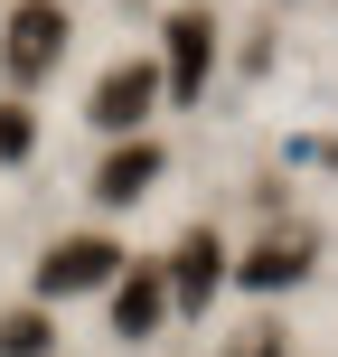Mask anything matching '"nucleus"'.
Segmentation results:
<instances>
[{"instance_id":"9d476101","label":"nucleus","mask_w":338,"mask_h":357,"mask_svg":"<svg viewBox=\"0 0 338 357\" xmlns=\"http://www.w3.org/2000/svg\"><path fill=\"white\" fill-rule=\"evenodd\" d=\"M226 357H282V329H272V320H254V329H235V348Z\"/></svg>"},{"instance_id":"9b49d317","label":"nucleus","mask_w":338,"mask_h":357,"mask_svg":"<svg viewBox=\"0 0 338 357\" xmlns=\"http://www.w3.org/2000/svg\"><path fill=\"white\" fill-rule=\"evenodd\" d=\"M19 151H29V113L0 104V160H19Z\"/></svg>"},{"instance_id":"0eeeda50","label":"nucleus","mask_w":338,"mask_h":357,"mask_svg":"<svg viewBox=\"0 0 338 357\" xmlns=\"http://www.w3.org/2000/svg\"><path fill=\"white\" fill-rule=\"evenodd\" d=\"M151 178H160V142H123L104 169H94V197H104V207H132Z\"/></svg>"},{"instance_id":"423d86ee","label":"nucleus","mask_w":338,"mask_h":357,"mask_svg":"<svg viewBox=\"0 0 338 357\" xmlns=\"http://www.w3.org/2000/svg\"><path fill=\"white\" fill-rule=\"evenodd\" d=\"M160 310H169V282L160 273H113V329H123V339H151V329H160Z\"/></svg>"},{"instance_id":"f257e3e1","label":"nucleus","mask_w":338,"mask_h":357,"mask_svg":"<svg viewBox=\"0 0 338 357\" xmlns=\"http://www.w3.org/2000/svg\"><path fill=\"white\" fill-rule=\"evenodd\" d=\"M56 56H66V10H56V0H19V10H10V38H0L10 85H38Z\"/></svg>"},{"instance_id":"1a4fd4ad","label":"nucleus","mask_w":338,"mask_h":357,"mask_svg":"<svg viewBox=\"0 0 338 357\" xmlns=\"http://www.w3.org/2000/svg\"><path fill=\"white\" fill-rule=\"evenodd\" d=\"M47 310H10V320H0V357H47Z\"/></svg>"},{"instance_id":"f03ea898","label":"nucleus","mask_w":338,"mask_h":357,"mask_svg":"<svg viewBox=\"0 0 338 357\" xmlns=\"http://www.w3.org/2000/svg\"><path fill=\"white\" fill-rule=\"evenodd\" d=\"M123 273V245L113 235H66V245H47V264H38V291L47 301H66V291H94Z\"/></svg>"},{"instance_id":"6e6552de","label":"nucleus","mask_w":338,"mask_h":357,"mask_svg":"<svg viewBox=\"0 0 338 357\" xmlns=\"http://www.w3.org/2000/svg\"><path fill=\"white\" fill-rule=\"evenodd\" d=\"M235 273H245L254 291H282V282H301V273H310V235H272V245H254Z\"/></svg>"},{"instance_id":"20e7f679","label":"nucleus","mask_w":338,"mask_h":357,"mask_svg":"<svg viewBox=\"0 0 338 357\" xmlns=\"http://www.w3.org/2000/svg\"><path fill=\"white\" fill-rule=\"evenodd\" d=\"M151 104H160V66H113L104 75V85H94V123H104V132H141V113Z\"/></svg>"},{"instance_id":"39448f33","label":"nucleus","mask_w":338,"mask_h":357,"mask_svg":"<svg viewBox=\"0 0 338 357\" xmlns=\"http://www.w3.org/2000/svg\"><path fill=\"white\" fill-rule=\"evenodd\" d=\"M216 282H226V245H216L207 226L178 235V254H169V291H178V310H207V301H216Z\"/></svg>"},{"instance_id":"7ed1b4c3","label":"nucleus","mask_w":338,"mask_h":357,"mask_svg":"<svg viewBox=\"0 0 338 357\" xmlns=\"http://www.w3.org/2000/svg\"><path fill=\"white\" fill-rule=\"evenodd\" d=\"M207 66H216V19L207 10H178L169 19V75H160V94L197 104V94H207Z\"/></svg>"}]
</instances>
